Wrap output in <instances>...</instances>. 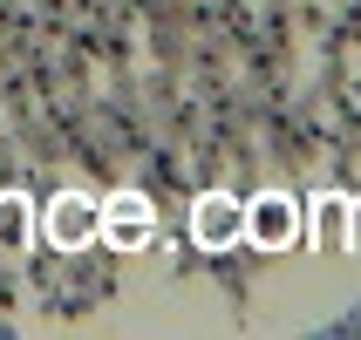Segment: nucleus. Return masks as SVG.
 Wrapping results in <instances>:
<instances>
[{"label": "nucleus", "mask_w": 361, "mask_h": 340, "mask_svg": "<svg viewBox=\"0 0 361 340\" xmlns=\"http://www.w3.org/2000/svg\"><path fill=\"white\" fill-rule=\"evenodd\" d=\"M293 232H300V211H293V198L266 191L259 204H245V239H252V245L280 252V245H293Z\"/></svg>", "instance_id": "f03ea898"}, {"label": "nucleus", "mask_w": 361, "mask_h": 340, "mask_svg": "<svg viewBox=\"0 0 361 340\" xmlns=\"http://www.w3.org/2000/svg\"><path fill=\"white\" fill-rule=\"evenodd\" d=\"M0 245H27V204L0 198Z\"/></svg>", "instance_id": "39448f33"}, {"label": "nucleus", "mask_w": 361, "mask_h": 340, "mask_svg": "<svg viewBox=\"0 0 361 340\" xmlns=\"http://www.w3.org/2000/svg\"><path fill=\"white\" fill-rule=\"evenodd\" d=\"M102 245H150L157 239V211L137 198V191H116V198L102 204Z\"/></svg>", "instance_id": "f257e3e1"}, {"label": "nucleus", "mask_w": 361, "mask_h": 340, "mask_svg": "<svg viewBox=\"0 0 361 340\" xmlns=\"http://www.w3.org/2000/svg\"><path fill=\"white\" fill-rule=\"evenodd\" d=\"M321 232H327V245H348V204H341V198L321 211Z\"/></svg>", "instance_id": "423d86ee"}, {"label": "nucleus", "mask_w": 361, "mask_h": 340, "mask_svg": "<svg viewBox=\"0 0 361 340\" xmlns=\"http://www.w3.org/2000/svg\"><path fill=\"white\" fill-rule=\"evenodd\" d=\"M96 225H102V211L89 198H55L48 204V245H89Z\"/></svg>", "instance_id": "20e7f679"}, {"label": "nucleus", "mask_w": 361, "mask_h": 340, "mask_svg": "<svg viewBox=\"0 0 361 340\" xmlns=\"http://www.w3.org/2000/svg\"><path fill=\"white\" fill-rule=\"evenodd\" d=\"M191 232H198V245H239L245 239V204L239 198H204L191 211Z\"/></svg>", "instance_id": "7ed1b4c3"}, {"label": "nucleus", "mask_w": 361, "mask_h": 340, "mask_svg": "<svg viewBox=\"0 0 361 340\" xmlns=\"http://www.w3.org/2000/svg\"><path fill=\"white\" fill-rule=\"evenodd\" d=\"M348 245H361V204H348Z\"/></svg>", "instance_id": "0eeeda50"}]
</instances>
